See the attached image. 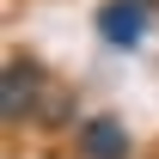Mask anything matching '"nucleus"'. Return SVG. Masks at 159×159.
Listing matches in <instances>:
<instances>
[{
  "instance_id": "nucleus-1",
  "label": "nucleus",
  "mask_w": 159,
  "mask_h": 159,
  "mask_svg": "<svg viewBox=\"0 0 159 159\" xmlns=\"http://www.w3.org/2000/svg\"><path fill=\"white\" fill-rule=\"evenodd\" d=\"M43 92H49L43 67H37V61H25V55H12V61H6V74H0V122H6V129L43 122Z\"/></svg>"
},
{
  "instance_id": "nucleus-2",
  "label": "nucleus",
  "mask_w": 159,
  "mask_h": 159,
  "mask_svg": "<svg viewBox=\"0 0 159 159\" xmlns=\"http://www.w3.org/2000/svg\"><path fill=\"white\" fill-rule=\"evenodd\" d=\"M153 12H159V0H104L98 12H92L98 43H110V49H141L147 31H153Z\"/></svg>"
},
{
  "instance_id": "nucleus-3",
  "label": "nucleus",
  "mask_w": 159,
  "mask_h": 159,
  "mask_svg": "<svg viewBox=\"0 0 159 159\" xmlns=\"http://www.w3.org/2000/svg\"><path fill=\"white\" fill-rule=\"evenodd\" d=\"M74 153L80 159H129L135 153V141H129V129H122V116H86L74 129Z\"/></svg>"
}]
</instances>
